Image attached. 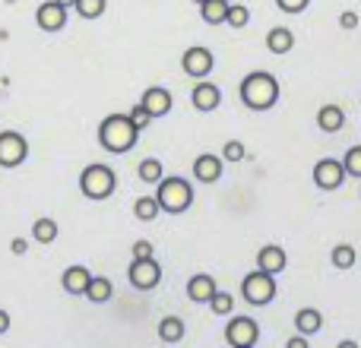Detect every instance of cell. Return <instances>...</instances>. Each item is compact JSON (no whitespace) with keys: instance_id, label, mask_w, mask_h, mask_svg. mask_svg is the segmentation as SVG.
Returning <instances> with one entry per match:
<instances>
[{"instance_id":"obj_42","label":"cell","mask_w":361,"mask_h":348,"mask_svg":"<svg viewBox=\"0 0 361 348\" xmlns=\"http://www.w3.org/2000/svg\"><path fill=\"white\" fill-rule=\"evenodd\" d=\"M6 4H16V0H6Z\"/></svg>"},{"instance_id":"obj_9","label":"cell","mask_w":361,"mask_h":348,"mask_svg":"<svg viewBox=\"0 0 361 348\" xmlns=\"http://www.w3.org/2000/svg\"><path fill=\"white\" fill-rule=\"evenodd\" d=\"M314 184L320 187V190H339V187L345 184V165L339 162V159H320L317 165H314Z\"/></svg>"},{"instance_id":"obj_26","label":"cell","mask_w":361,"mask_h":348,"mask_svg":"<svg viewBox=\"0 0 361 348\" xmlns=\"http://www.w3.org/2000/svg\"><path fill=\"white\" fill-rule=\"evenodd\" d=\"M330 260H333V266H336V269H352V266H355V260H358V254H355V247H352V244H336V247H333V254H330Z\"/></svg>"},{"instance_id":"obj_31","label":"cell","mask_w":361,"mask_h":348,"mask_svg":"<svg viewBox=\"0 0 361 348\" xmlns=\"http://www.w3.org/2000/svg\"><path fill=\"white\" fill-rule=\"evenodd\" d=\"M222 159L231 162V165H238V162L247 159V149H244V143H238V139H228V143L222 146Z\"/></svg>"},{"instance_id":"obj_2","label":"cell","mask_w":361,"mask_h":348,"mask_svg":"<svg viewBox=\"0 0 361 348\" xmlns=\"http://www.w3.org/2000/svg\"><path fill=\"white\" fill-rule=\"evenodd\" d=\"M137 139H140V127L130 120V114H108V118L99 124L102 149L114 152V156L133 149V146H137Z\"/></svg>"},{"instance_id":"obj_30","label":"cell","mask_w":361,"mask_h":348,"mask_svg":"<svg viewBox=\"0 0 361 348\" xmlns=\"http://www.w3.org/2000/svg\"><path fill=\"white\" fill-rule=\"evenodd\" d=\"M225 23L235 25V29H244V25L250 23V10L244 4H228V16H225Z\"/></svg>"},{"instance_id":"obj_28","label":"cell","mask_w":361,"mask_h":348,"mask_svg":"<svg viewBox=\"0 0 361 348\" xmlns=\"http://www.w3.org/2000/svg\"><path fill=\"white\" fill-rule=\"evenodd\" d=\"M105 6H108V0H73V10L82 19H99L105 13Z\"/></svg>"},{"instance_id":"obj_23","label":"cell","mask_w":361,"mask_h":348,"mask_svg":"<svg viewBox=\"0 0 361 348\" xmlns=\"http://www.w3.org/2000/svg\"><path fill=\"white\" fill-rule=\"evenodd\" d=\"M159 339L162 342H180L184 339V320L180 317H162V323H159Z\"/></svg>"},{"instance_id":"obj_32","label":"cell","mask_w":361,"mask_h":348,"mask_svg":"<svg viewBox=\"0 0 361 348\" xmlns=\"http://www.w3.org/2000/svg\"><path fill=\"white\" fill-rule=\"evenodd\" d=\"M343 165H345V174H349V178H361V146H352V149L345 152Z\"/></svg>"},{"instance_id":"obj_5","label":"cell","mask_w":361,"mask_h":348,"mask_svg":"<svg viewBox=\"0 0 361 348\" xmlns=\"http://www.w3.org/2000/svg\"><path fill=\"white\" fill-rule=\"evenodd\" d=\"M241 298L254 307H267L276 298V275L267 269H254L250 275H244L241 282Z\"/></svg>"},{"instance_id":"obj_33","label":"cell","mask_w":361,"mask_h":348,"mask_svg":"<svg viewBox=\"0 0 361 348\" xmlns=\"http://www.w3.org/2000/svg\"><path fill=\"white\" fill-rule=\"evenodd\" d=\"M152 244L146 241V237H140V241H133V247H130V254H133V260H149V256H156L152 254Z\"/></svg>"},{"instance_id":"obj_19","label":"cell","mask_w":361,"mask_h":348,"mask_svg":"<svg viewBox=\"0 0 361 348\" xmlns=\"http://www.w3.org/2000/svg\"><path fill=\"white\" fill-rule=\"evenodd\" d=\"M320 326H324V317H320V311H314V307H301V311L295 313V330H298L301 336L311 339L314 333H320Z\"/></svg>"},{"instance_id":"obj_17","label":"cell","mask_w":361,"mask_h":348,"mask_svg":"<svg viewBox=\"0 0 361 348\" xmlns=\"http://www.w3.org/2000/svg\"><path fill=\"white\" fill-rule=\"evenodd\" d=\"M89 279H92V273H89L86 266H67V269H63V275H61L63 292H67V294H86Z\"/></svg>"},{"instance_id":"obj_29","label":"cell","mask_w":361,"mask_h":348,"mask_svg":"<svg viewBox=\"0 0 361 348\" xmlns=\"http://www.w3.org/2000/svg\"><path fill=\"white\" fill-rule=\"evenodd\" d=\"M209 307H212V313H216V317H228V313L235 311V298H231L228 292H216L209 298Z\"/></svg>"},{"instance_id":"obj_1","label":"cell","mask_w":361,"mask_h":348,"mask_svg":"<svg viewBox=\"0 0 361 348\" xmlns=\"http://www.w3.org/2000/svg\"><path fill=\"white\" fill-rule=\"evenodd\" d=\"M238 92H241V101L250 111H269L279 101V80L267 70H257V73L244 76Z\"/></svg>"},{"instance_id":"obj_6","label":"cell","mask_w":361,"mask_h":348,"mask_svg":"<svg viewBox=\"0 0 361 348\" xmlns=\"http://www.w3.org/2000/svg\"><path fill=\"white\" fill-rule=\"evenodd\" d=\"M29 159V143L23 133L4 130L0 133V168H19Z\"/></svg>"},{"instance_id":"obj_18","label":"cell","mask_w":361,"mask_h":348,"mask_svg":"<svg viewBox=\"0 0 361 348\" xmlns=\"http://www.w3.org/2000/svg\"><path fill=\"white\" fill-rule=\"evenodd\" d=\"M317 127L324 133H339L345 127V111L339 105H324L317 111Z\"/></svg>"},{"instance_id":"obj_35","label":"cell","mask_w":361,"mask_h":348,"mask_svg":"<svg viewBox=\"0 0 361 348\" xmlns=\"http://www.w3.org/2000/svg\"><path fill=\"white\" fill-rule=\"evenodd\" d=\"M130 120H133V124L140 127V130H146V127L152 124V114L146 111L143 105H137V108H130Z\"/></svg>"},{"instance_id":"obj_11","label":"cell","mask_w":361,"mask_h":348,"mask_svg":"<svg viewBox=\"0 0 361 348\" xmlns=\"http://www.w3.org/2000/svg\"><path fill=\"white\" fill-rule=\"evenodd\" d=\"M35 23H38V29H44V32H61L63 25H67V6L57 4V0H48V4L38 6Z\"/></svg>"},{"instance_id":"obj_39","label":"cell","mask_w":361,"mask_h":348,"mask_svg":"<svg viewBox=\"0 0 361 348\" xmlns=\"http://www.w3.org/2000/svg\"><path fill=\"white\" fill-rule=\"evenodd\" d=\"M6 330H10V313H6V311H0V336H4Z\"/></svg>"},{"instance_id":"obj_8","label":"cell","mask_w":361,"mask_h":348,"mask_svg":"<svg viewBox=\"0 0 361 348\" xmlns=\"http://www.w3.org/2000/svg\"><path fill=\"white\" fill-rule=\"evenodd\" d=\"M127 279H130L133 288H140V292H149V288H156L159 282H162V266L156 263V256H149V260H130Z\"/></svg>"},{"instance_id":"obj_3","label":"cell","mask_w":361,"mask_h":348,"mask_svg":"<svg viewBox=\"0 0 361 348\" xmlns=\"http://www.w3.org/2000/svg\"><path fill=\"white\" fill-rule=\"evenodd\" d=\"M156 199H159V206H162V212L180 216V212H187L193 203V187L187 184L184 178H162L159 180Z\"/></svg>"},{"instance_id":"obj_38","label":"cell","mask_w":361,"mask_h":348,"mask_svg":"<svg viewBox=\"0 0 361 348\" xmlns=\"http://www.w3.org/2000/svg\"><path fill=\"white\" fill-rule=\"evenodd\" d=\"M286 345H288V348H305V345H307V336H295V339H288Z\"/></svg>"},{"instance_id":"obj_14","label":"cell","mask_w":361,"mask_h":348,"mask_svg":"<svg viewBox=\"0 0 361 348\" xmlns=\"http://www.w3.org/2000/svg\"><path fill=\"white\" fill-rule=\"evenodd\" d=\"M216 292H219L216 275L200 273V275H190V282H187V298L197 301V304H209V298H212Z\"/></svg>"},{"instance_id":"obj_20","label":"cell","mask_w":361,"mask_h":348,"mask_svg":"<svg viewBox=\"0 0 361 348\" xmlns=\"http://www.w3.org/2000/svg\"><path fill=\"white\" fill-rule=\"evenodd\" d=\"M267 48L273 51V54H288V51L295 48L292 29H286V25H276V29H269L267 32Z\"/></svg>"},{"instance_id":"obj_24","label":"cell","mask_w":361,"mask_h":348,"mask_svg":"<svg viewBox=\"0 0 361 348\" xmlns=\"http://www.w3.org/2000/svg\"><path fill=\"white\" fill-rule=\"evenodd\" d=\"M57 235H61V228H57L54 218H38V222L32 225V237H35L38 244H54Z\"/></svg>"},{"instance_id":"obj_36","label":"cell","mask_w":361,"mask_h":348,"mask_svg":"<svg viewBox=\"0 0 361 348\" xmlns=\"http://www.w3.org/2000/svg\"><path fill=\"white\" fill-rule=\"evenodd\" d=\"M339 25H343V29H358V13L355 10H345L343 16H339Z\"/></svg>"},{"instance_id":"obj_15","label":"cell","mask_w":361,"mask_h":348,"mask_svg":"<svg viewBox=\"0 0 361 348\" xmlns=\"http://www.w3.org/2000/svg\"><path fill=\"white\" fill-rule=\"evenodd\" d=\"M193 178L200 180V184H216L219 178H222V159L219 156H197L193 159Z\"/></svg>"},{"instance_id":"obj_7","label":"cell","mask_w":361,"mask_h":348,"mask_svg":"<svg viewBox=\"0 0 361 348\" xmlns=\"http://www.w3.org/2000/svg\"><path fill=\"white\" fill-rule=\"evenodd\" d=\"M257 339H260V326L250 317H231L225 326V342L231 348H254Z\"/></svg>"},{"instance_id":"obj_27","label":"cell","mask_w":361,"mask_h":348,"mask_svg":"<svg viewBox=\"0 0 361 348\" xmlns=\"http://www.w3.org/2000/svg\"><path fill=\"white\" fill-rule=\"evenodd\" d=\"M137 174H140V180H143V184H159V180L165 178V174H162V162H159V159H143V162L137 165Z\"/></svg>"},{"instance_id":"obj_37","label":"cell","mask_w":361,"mask_h":348,"mask_svg":"<svg viewBox=\"0 0 361 348\" xmlns=\"http://www.w3.org/2000/svg\"><path fill=\"white\" fill-rule=\"evenodd\" d=\"M10 250H13V254H16V256H23L25 250H29V241H25V237H13Z\"/></svg>"},{"instance_id":"obj_41","label":"cell","mask_w":361,"mask_h":348,"mask_svg":"<svg viewBox=\"0 0 361 348\" xmlns=\"http://www.w3.org/2000/svg\"><path fill=\"white\" fill-rule=\"evenodd\" d=\"M193 4H197V6H200V4H203V0H193Z\"/></svg>"},{"instance_id":"obj_21","label":"cell","mask_w":361,"mask_h":348,"mask_svg":"<svg viewBox=\"0 0 361 348\" xmlns=\"http://www.w3.org/2000/svg\"><path fill=\"white\" fill-rule=\"evenodd\" d=\"M200 16L209 25H222L225 16H228V0H203L200 4Z\"/></svg>"},{"instance_id":"obj_10","label":"cell","mask_w":361,"mask_h":348,"mask_svg":"<svg viewBox=\"0 0 361 348\" xmlns=\"http://www.w3.org/2000/svg\"><path fill=\"white\" fill-rule=\"evenodd\" d=\"M212 51L209 48H200V44H193V48H187L184 54H180V67H184V73L190 76V80H206V76L212 73Z\"/></svg>"},{"instance_id":"obj_34","label":"cell","mask_w":361,"mask_h":348,"mask_svg":"<svg viewBox=\"0 0 361 348\" xmlns=\"http://www.w3.org/2000/svg\"><path fill=\"white\" fill-rule=\"evenodd\" d=\"M276 6H279L282 13H305L307 6H311V0H276Z\"/></svg>"},{"instance_id":"obj_13","label":"cell","mask_w":361,"mask_h":348,"mask_svg":"<svg viewBox=\"0 0 361 348\" xmlns=\"http://www.w3.org/2000/svg\"><path fill=\"white\" fill-rule=\"evenodd\" d=\"M190 99H193V108H197V111H206V114L216 111V108L222 105V92H219V86H212V82H203V80L193 86Z\"/></svg>"},{"instance_id":"obj_25","label":"cell","mask_w":361,"mask_h":348,"mask_svg":"<svg viewBox=\"0 0 361 348\" xmlns=\"http://www.w3.org/2000/svg\"><path fill=\"white\" fill-rule=\"evenodd\" d=\"M159 212H162V206H159L156 197H140L137 203H133V216H137L140 222H152Z\"/></svg>"},{"instance_id":"obj_4","label":"cell","mask_w":361,"mask_h":348,"mask_svg":"<svg viewBox=\"0 0 361 348\" xmlns=\"http://www.w3.org/2000/svg\"><path fill=\"white\" fill-rule=\"evenodd\" d=\"M118 190V174L108 165H86L80 174V193L86 199H108Z\"/></svg>"},{"instance_id":"obj_22","label":"cell","mask_w":361,"mask_h":348,"mask_svg":"<svg viewBox=\"0 0 361 348\" xmlns=\"http://www.w3.org/2000/svg\"><path fill=\"white\" fill-rule=\"evenodd\" d=\"M111 282L105 279V275H92V279H89V285H86V298L92 301V304H105L108 298H111Z\"/></svg>"},{"instance_id":"obj_12","label":"cell","mask_w":361,"mask_h":348,"mask_svg":"<svg viewBox=\"0 0 361 348\" xmlns=\"http://www.w3.org/2000/svg\"><path fill=\"white\" fill-rule=\"evenodd\" d=\"M140 105H143L146 111L152 114V120H156V118H165V114L171 111L175 99H171L169 89H162V86H149V89L143 92V99H140Z\"/></svg>"},{"instance_id":"obj_40","label":"cell","mask_w":361,"mask_h":348,"mask_svg":"<svg viewBox=\"0 0 361 348\" xmlns=\"http://www.w3.org/2000/svg\"><path fill=\"white\" fill-rule=\"evenodd\" d=\"M57 4H63V6H73V0H57Z\"/></svg>"},{"instance_id":"obj_16","label":"cell","mask_w":361,"mask_h":348,"mask_svg":"<svg viewBox=\"0 0 361 348\" xmlns=\"http://www.w3.org/2000/svg\"><path fill=\"white\" fill-rule=\"evenodd\" d=\"M288 266V256L286 250L279 247V244H267V247L257 254V269H267V273H282V269Z\"/></svg>"}]
</instances>
